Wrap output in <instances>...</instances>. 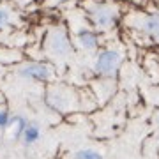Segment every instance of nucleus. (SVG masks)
<instances>
[{"label": "nucleus", "mask_w": 159, "mask_h": 159, "mask_svg": "<svg viewBox=\"0 0 159 159\" xmlns=\"http://www.w3.org/2000/svg\"><path fill=\"white\" fill-rule=\"evenodd\" d=\"M21 136H23V140H25L27 145L37 142V140H39V127H37V125H27V129L23 131Z\"/></svg>", "instance_id": "obj_7"}, {"label": "nucleus", "mask_w": 159, "mask_h": 159, "mask_svg": "<svg viewBox=\"0 0 159 159\" xmlns=\"http://www.w3.org/2000/svg\"><path fill=\"white\" fill-rule=\"evenodd\" d=\"M76 159H102V156L96 150H90V148H83L76 152Z\"/></svg>", "instance_id": "obj_8"}, {"label": "nucleus", "mask_w": 159, "mask_h": 159, "mask_svg": "<svg viewBox=\"0 0 159 159\" xmlns=\"http://www.w3.org/2000/svg\"><path fill=\"white\" fill-rule=\"evenodd\" d=\"M16 124H18V129H16V134H14V136L16 138H20L23 134V131L27 129V122H25V119H21V117H16Z\"/></svg>", "instance_id": "obj_9"}, {"label": "nucleus", "mask_w": 159, "mask_h": 159, "mask_svg": "<svg viewBox=\"0 0 159 159\" xmlns=\"http://www.w3.org/2000/svg\"><path fill=\"white\" fill-rule=\"evenodd\" d=\"M78 39H80V44L90 50V48H96L97 46V35L94 32H89V30H81L78 34Z\"/></svg>", "instance_id": "obj_6"}, {"label": "nucleus", "mask_w": 159, "mask_h": 159, "mask_svg": "<svg viewBox=\"0 0 159 159\" xmlns=\"http://www.w3.org/2000/svg\"><path fill=\"white\" fill-rule=\"evenodd\" d=\"M142 29L147 32V34L154 35V37H159V14H150L142 21Z\"/></svg>", "instance_id": "obj_5"}, {"label": "nucleus", "mask_w": 159, "mask_h": 159, "mask_svg": "<svg viewBox=\"0 0 159 159\" xmlns=\"http://www.w3.org/2000/svg\"><path fill=\"white\" fill-rule=\"evenodd\" d=\"M21 74L32 80H48L51 76V71L44 64H29L21 69Z\"/></svg>", "instance_id": "obj_4"}, {"label": "nucleus", "mask_w": 159, "mask_h": 159, "mask_svg": "<svg viewBox=\"0 0 159 159\" xmlns=\"http://www.w3.org/2000/svg\"><path fill=\"white\" fill-rule=\"evenodd\" d=\"M9 25V12L6 9H0V30H4Z\"/></svg>", "instance_id": "obj_11"}, {"label": "nucleus", "mask_w": 159, "mask_h": 159, "mask_svg": "<svg viewBox=\"0 0 159 159\" xmlns=\"http://www.w3.org/2000/svg\"><path fill=\"white\" fill-rule=\"evenodd\" d=\"M92 20L99 29H108L113 23V11L106 6H97L92 9Z\"/></svg>", "instance_id": "obj_3"}, {"label": "nucleus", "mask_w": 159, "mask_h": 159, "mask_svg": "<svg viewBox=\"0 0 159 159\" xmlns=\"http://www.w3.org/2000/svg\"><path fill=\"white\" fill-rule=\"evenodd\" d=\"M50 48L55 55H66V53H69V39H67V35H66L64 30L57 29V30L51 32Z\"/></svg>", "instance_id": "obj_2"}, {"label": "nucleus", "mask_w": 159, "mask_h": 159, "mask_svg": "<svg viewBox=\"0 0 159 159\" xmlns=\"http://www.w3.org/2000/svg\"><path fill=\"white\" fill-rule=\"evenodd\" d=\"M120 64V53L119 51H113V50H106V51H101L99 57L96 60V71L99 74H113L117 71Z\"/></svg>", "instance_id": "obj_1"}, {"label": "nucleus", "mask_w": 159, "mask_h": 159, "mask_svg": "<svg viewBox=\"0 0 159 159\" xmlns=\"http://www.w3.org/2000/svg\"><path fill=\"white\" fill-rule=\"evenodd\" d=\"M12 124V117L7 111H0V127H7Z\"/></svg>", "instance_id": "obj_10"}]
</instances>
